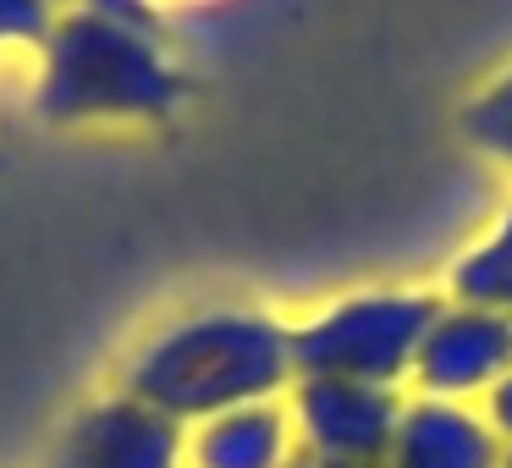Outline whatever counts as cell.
Masks as SVG:
<instances>
[{
  "instance_id": "30bf717a",
  "label": "cell",
  "mask_w": 512,
  "mask_h": 468,
  "mask_svg": "<svg viewBox=\"0 0 512 468\" xmlns=\"http://www.w3.org/2000/svg\"><path fill=\"white\" fill-rule=\"evenodd\" d=\"M457 133L490 155L496 166L512 171V67H501L496 78H485L463 105H457Z\"/></svg>"
},
{
  "instance_id": "5b68a950",
  "label": "cell",
  "mask_w": 512,
  "mask_h": 468,
  "mask_svg": "<svg viewBox=\"0 0 512 468\" xmlns=\"http://www.w3.org/2000/svg\"><path fill=\"white\" fill-rule=\"evenodd\" d=\"M501 375H512V314L441 303L413 358V391L446 402H485Z\"/></svg>"
},
{
  "instance_id": "2e32d148",
  "label": "cell",
  "mask_w": 512,
  "mask_h": 468,
  "mask_svg": "<svg viewBox=\"0 0 512 468\" xmlns=\"http://www.w3.org/2000/svg\"><path fill=\"white\" fill-rule=\"evenodd\" d=\"M61 6H72V0H61Z\"/></svg>"
},
{
  "instance_id": "8992f818",
  "label": "cell",
  "mask_w": 512,
  "mask_h": 468,
  "mask_svg": "<svg viewBox=\"0 0 512 468\" xmlns=\"http://www.w3.org/2000/svg\"><path fill=\"white\" fill-rule=\"evenodd\" d=\"M50 468H188V430L149 402L100 397L61 430Z\"/></svg>"
},
{
  "instance_id": "ba28073f",
  "label": "cell",
  "mask_w": 512,
  "mask_h": 468,
  "mask_svg": "<svg viewBox=\"0 0 512 468\" xmlns=\"http://www.w3.org/2000/svg\"><path fill=\"white\" fill-rule=\"evenodd\" d=\"M298 457L287 397L215 413L188 430V468H287Z\"/></svg>"
},
{
  "instance_id": "6da1fadb",
  "label": "cell",
  "mask_w": 512,
  "mask_h": 468,
  "mask_svg": "<svg viewBox=\"0 0 512 468\" xmlns=\"http://www.w3.org/2000/svg\"><path fill=\"white\" fill-rule=\"evenodd\" d=\"M292 380V325L259 309H199L127 358L122 391L193 430L215 413L287 397Z\"/></svg>"
},
{
  "instance_id": "9c48e42d",
  "label": "cell",
  "mask_w": 512,
  "mask_h": 468,
  "mask_svg": "<svg viewBox=\"0 0 512 468\" xmlns=\"http://www.w3.org/2000/svg\"><path fill=\"white\" fill-rule=\"evenodd\" d=\"M446 303H474V309L512 314V199L485 226V237H474L446 265Z\"/></svg>"
},
{
  "instance_id": "3957f363",
  "label": "cell",
  "mask_w": 512,
  "mask_h": 468,
  "mask_svg": "<svg viewBox=\"0 0 512 468\" xmlns=\"http://www.w3.org/2000/svg\"><path fill=\"white\" fill-rule=\"evenodd\" d=\"M446 298L435 292H353L325 309H314L303 325H292V375L298 380H364L391 386L413 380L424 336Z\"/></svg>"
},
{
  "instance_id": "5bb4252c",
  "label": "cell",
  "mask_w": 512,
  "mask_h": 468,
  "mask_svg": "<svg viewBox=\"0 0 512 468\" xmlns=\"http://www.w3.org/2000/svg\"><path fill=\"white\" fill-rule=\"evenodd\" d=\"M501 468H512V446H507V452H501Z\"/></svg>"
},
{
  "instance_id": "4fadbf2b",
  "label": "cell",
  "mask_w": 512,
  "mask_h": 468,
  "mask_svg": "<svg viewBox=\"0 0 512 468\" xmlns=\"http://www.w3.org/2000/svg\"><path fill=\"white\" fill-rule=\"evenodd\" d=\"M287 468H320V463H314V457H309V452H298V457H292V463H287Z\"/></svg>"
},
{
  "instance_id": "277c9868",
  "label": "cell",
  "mask_w": 512,
  "mask_h": 468,
  "mask_svg": "<svg viewBox=\"0 0 512 468\" xmlns=\"http://www.w3.org/2000/svg\"><path fill=\"white\" fill-rule=\"evenodd\" d=\"M408 397L391 386H364V380H292L287 413L298 452H309L320 468L347 463H386Z\"/></svg>"
},
{
  "instance_id": "7c38bea8",
  "label": "cell",
  "mask_w": 512,
  "mask_h": 468,
  "mask_svg": "<svg viewBox=\"0 0 512 468\" xmlns=\"http://www.w3.org/2000/svg\"><path fill=\"white\" fill-rule=\"evenodd\" d=\"M479 408H485V419H490V424H496L501 441L512 446V375H501L496 386H490V397L479 402Z\"/></svg>"
},
{
  "instance_id": "52a82bcc",
  "label": "cell",
  "mask_w": 512,
  "mask_h": 468,
  "mask_svg": "<svg viewBox=\"0 0 512 468\" xmlns=\"http://www.w3.org/2000/svg\"><path fill=\"white\" fill-rule=\"evenodd\" d=\"M501 452L507 441L496 435L479 402L413 397L402 408L386 468H501Z\"/></svg>"
},
{
  "instance_id": "9a60e30c",
  "label": "cell",
  "mask_w": 512,
  "mask_h": 468,
  "mask_svg": "<svg viewBox=\"0 0 512 468\" xmlns=\"http://www.w3.org/2000/svg\"><path fill=\"white\" fill-rule=\"evenodd\" d=\"M347 468H386V463H347Z\"/></svg>"
},
{
  "instance_id": "8fae6325",
  "label": "cell",
  "mask_w": 512,
  "mask_h": 468,
  "mask_svg": "<svg viewBox=\"0 0 512 468\" xmlns=\"http://www.w3.org/2000/svg\"><path fill=\"white\" fill-rule=\"evenodd\" d=\"M61 12V0H0V56H39Z\"/></svg>"
},
{
  "instance_id": "7a4b0ae2",
  "label": "cell",
  "mask_w": 512,
  "mask_h": 468,
  "mask_svg": "<svg viewBox=\"0 0 512 468\" xmlns=\"http://www.w3.org/2000/svg\"><path fill=\"white\" fill-rule=\"evenodd\" d=\"M34 105L45 122H155L182 105V72L149 28H127L89 6H67L39 50Z\"/></svg>"
}]
</instances>
